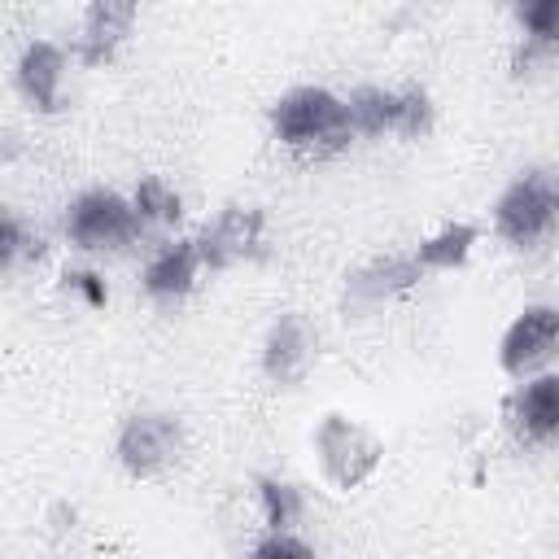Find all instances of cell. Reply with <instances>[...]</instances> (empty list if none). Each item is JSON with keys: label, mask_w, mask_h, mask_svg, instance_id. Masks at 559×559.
<instances>
[{"label": "cell", "mask_w": 559, "mask_h": 559, "mask_svg": "<svg viewBox=\"0 0 559 559\" xmlns=\"http://www.w3.org/2000/svg\"><path fill=\"white\" fill-rule=\"evenodd\" d=\"M271 135L301 153V157H332L341 148H349L354 122H349V105L345 96L328 92V87H293L271 105Z\"/></svg>", "instance_id": "6da1fadb"}, {"label": "cell", "mask_w": 559, "mask_h": 559, "mask_svg": "<svg viewBox=\"0 0 559 559\" xmlns=\"http://www.w3.org/2000/svg\"><path fill=\"white\" fill-rule=\"evenodd\" d=\"M493 231L520 253L546 249L559 236V166L520 170L493 201Z\"/></svg>", "instance_id": "7a4b0ae2"}, {"label": "cell", "mask_w": 559, "mask_h": 559, "mask_svg": "<svg viewBox=\"0 0 559 559\" xmlns=\"http://www.w3.org/2000/svg\"><path fill=\"white\" fill-rule=\"evenodd\" d=\"M310 445H314L319 476L332 489H341V493L362 489L384 467V437L371 424H362L354 415H341V411H332V415L319 419Z\"/></svg>", "instance_id": "3957f363"}, {"label": "cell", "mask_w": 559, "mask_h": 559, "mask_svg": "<svg viewBox=\"0 0 559 559\" xmlns=\"http://www.w3.org/2000/svg\"><path fill=\"white\" fill-rule=\"evenodd\" d=\"M188 450V428L175 411H135L114 441V459L131 480L166 476Z\"/></svg>", "instance_id": "277c9868"}, {"label": "cell", "mask_w": 559, "mask_h": 559, "mask_svg": "<svg viewBox=\"0 0 559 559\" xmlns=\"http://www.w3.org/2000/svg\"><path fill=\"white\" fill-rule=\"evenodd\" d=\"M345 105L358 140H419L432 131V100L424 87H358L354 96H345Z\"/></svg>", "instance_id": "5b68a950"}, {"label": "cell", "mask_w": 559, "mask_h": 559, "mask_svg": "<svg viewBox=\"0 0 559 559\" xmlns=\"http://www.w3.org/2000/svg\"><path fill=\"white\" fill-rule=\"evenodd\" d=\"M140 231L144 227H140L135 201L122 192H109V188H92L79 201H70V210H66V236L83 253L127 249V245H135Z\"/></svg>", "instance_id": "8992f818"}, {"label": "cell", "mask_w": 559, "mask_h": 559, "mask_svg": "<svg viewBox=\"0 0 559 559\" xmlns=\"http://www.w3.org/2000/svg\"><path fill=\"white\" fill-rule=\"evenodd\" d=\"M424 266H419V258H415V249L411 253H384V258H371V262H362V266H354L349 275H345V284H341V310H345V319L354 314H376V310H384V306H393L397 297H406L411 288H419L424 284Z\"/></svg>", "instance_id": "52a82bcc"}, {"label": "cell", "mask_w": 559, "mask_h": 559, "mask_svg": "<svg viewBox=\"0 0 559 559\" xmlns=\"http://www.w3.org/2000/svg\"><path fill=\"white\" fill-rule=\"evenodd\" d=\"M555 354H559V306H546V301L524 306L498 341V367L515 380L546 371Z\"/></svg>", "instance_id": "ba28073f"}, {"label": "cell", "mask_w": 559, "mask_h": 559, "mask_svg": "<svg viewBox=\"0 0 559 559\" xmlns=\"http://www.w3.org/2000/svg\"><path fill=\"white\" fill-rule=\"evenodd\" d=\"M319 358V332L301 310L275 314V323L262 336V376L275 389H297Z\"/></svg>", "instance_id": "9c48e42d"}, {"label": "cell", "mask_w": 559, "mask_h": 559, "mask_svg": "<svg viewBox=\"0 0 559 559\" xmlns=\"http://www.w3.org/2000/svg\"><path fill=\"white\" fill-rule=\"evenodd\" d=\"M262 231H266V214L258 205H240V201L223 205L197 231V249H201L205 271H227V266L249 262L262 249Z\"/></svg>", "instance_id": "30bf717a"}, {"label": "cell", "mask_w": 559, "mask_h": 559, "mask_svg": "<svg viewBox=\"0 0 559 559\" xmlns=\"http://www.w3.org/2000/svg\"><path fill=\"white\" fill-rule=\"evenodd\" d=\"M507 419L528 445L559 441V371L524 376V384L507 402Z\"/></svg>", "instance_id": "8fae6325"}, {"label": "cell", "mask_w": 559, "mask_h": 559, "mask_svg": "<svg viewBox=\"0 0 559 559\" xmlns=\"http://www.w3.org/2000/svg\"><path fill=\"white\" fill-rule=\"evenodd\" d=\"M205 271L201 262V249H197V236H179V240H166L148 262H144V293L162 306H175L183 301L192 288H197V275Z\"/></svg>", "instance_id": "7c38bea8"}, {"label": "cell", "mask_w": 559, "mask_h": 559, "mask_svg": "<svg viewBox=\"0 0 559 559\" xmlns=\"http://www.w3.org/2000/svg\"><path fill=\"white\" fill-rule=\"evenodd\" d=\"M135 17H140V0H87L74 57L83 66H105L127 44Z\"/></svg>", "instance_id": "4fadbf2b"}, {"label": "cell", "mask_w": 559, "mask_h": 559, "mask_svg": "<svg viewBox=\"0 0 559 559\" xmlns=\"http://www.w3.org/2000/svg\"><path fill=\"white\" fill-rule=\"evenodd\" d=\"M66 66H70V57H66V48L52 44V39H35V44L22 48V57H17V87H22V96H26L39 114L61 109Z\"/></svg>", "instance_id": "5bb4252c"}, {"label": "cell", "mask_w": 559, "mask_h": 559, "mask_svg": "<svg viewBox=\"0 0 559 559\" xmlns=\"http://www.w3.org/2000/svg\"><path fill=\"white\" fill-rule=\"evenodd\" d=\"M476 245H480V227H472V223H441L432 236H424V240L415 245V258H419V266H424L428 275L463 271V266L472 262Z\"/></svg>", "instance_id": "9a60e30c"}, {"label": "cell", "mask_w": 559, "mask_h": 559, "mask_svg": "<svg viewBox=\"0 0 559 559\" xmlns=\"http://www.w3.org/2000/svg\"><path fill=\"white\" fill-rule=\"evenodd\" d=\"M253 502H258V520H262L266 533L297 528L301 511H306L301 489L293 480H284V476H253Z\"/></svg>", "instance_id": "2e32d148"}, {"label": "cell", "mask_w": 559, "mask_h": 559, "mask_svg": "<svg viewBox=\"0 0 559 559\" xmlns=\"http://www.w3.org/2000/svg\"><path fill=\"white\" fill-rule=\"evenodd\" d=\"M131 201H135V214H140V227L144 231H170L183 218V197L162 175H144L131 188Z\"/></svg>", "instance_id": "e0dca14e"}, {"label": "cell", "mask_w": 559, "mask_h": 559, "mask_svg": "<svg viewBox=\"0 0 559 559\" xmlns=\"http://www.w3.org/2000/svg\"><path fill=\"white\" fill-rule=\"evenodd\" d=\"M511 17L524 31V44L559 52V0H511Z\"/></svg>", "instance_id": "ac0fdd59"}, {"label": "cell", "mask_w": 559, "mask_h": 559, "mask_svg": "<svg viewBox=\"0 0 559 559\" xmlns=\"http://www.w3.org/2000/svg\"><path fill=\"white\" fill-rule=\"evenodd\" d=\"M39 236L17 218V214H4V227H0V262L4 271H13L22 258H39Z\"/></svg>", "instance_id": "d6986e66"}, {"label": "cell", "mask_w": 559, "mask_h": 559, "mask_svg": "<svg viewBox=\"0 0 559 559\" xmlns=\"http://www.w3.org/2000/svg\"><path fill=\"white\" fill-rule=\"evenodd\" d=\"M253 555H262V559H310L314 546L306 537H297L293 528H275V533L253 542Z\"/></svg>", "instance_id": "ffe728a7"}, {"label": "cell", "mask_w": 559, "mask_h": 559, "mask_svg": "<svg viewBox=\"0 0 559 559\" xmlns=\"http://www.w3.org/2000/svg\"><path fill=\"white\" fill-rule=\"evenodd\" d=\"M66 293H79L87 306H105V284L92 271H70L66 275Z\"/></svg>", "instance_id": "44dd1931"}]
</instances>
